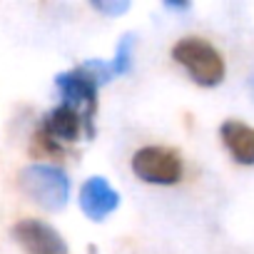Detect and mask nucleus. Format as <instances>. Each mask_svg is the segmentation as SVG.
<instances>
[{
  "label": "nucleus",
  "mask_w": 254,
  "mask_h": 254,
  "mask_svg": "<svg viewBox=\"0 0 254 254\" xmlns=\"http://www.w3.org/2000/svg\"><path fill=\"white\" fill-rule=\"evenodd\" d=\"M18 185L28 199H33L48 212H60L70 199V180L58 165L33 162L20 170Z\"/></svg>",
  "instance_id": "f257e3e1"
},
{
  "label": "nucleus",
  "mask_w": 254,
  "mask_h": 254,
  "mask_svg": "<svg viewBox=\"0 0 254 254\" xmlns=\"http://www.w3.org/2000/svg\"><path fill=\"white\" fill-rule=\"evenodd\" d=\"M172 60L202 87H217L224 80V60L219 50L202 38H182L172 48Z\"/></svg>",
  "instance_id": "f03ea898"
},
{
  "label": "nucleus",
  "mask_w": 254,
  "mask_h": 254,
  "mask_svg": "<svg viewBox=\"0 0 254 254\" xmlns=\"http://www.w3.org/2000/svg\"><path fill=\"white\" fill-rule=\"evenodd\" d=\"M55 87L60 90V97L65 107H70L85 127V137H95V112H97V85L90 80V75L77 65L72 70H65L55 75Z\"/></svg>",
  "instance_id": "7ed1b4c3"
},
{
  "label": "nucleus",
  "mask_w": 254,
  "mask_h": 254,
  "mask_svg": "<svg viewBox=\"0 0 254 254\" xmlns=\"http://www.w3.org/2000/svg\"><path fill=\"white\" fill-rule=\"evenodd\" d=\"M132 172L147 185H177L182 180V157L162 145H147L132 155Z\"/></svg>",
  "instance_id": "20e7f679"
},
{
  "label": "nucleus",
  "mask_w": 254,
  "mask_h": 254,
  "mask_svg": "<svg viewBox=\"0 0 254 254\" xmlns=\"http://www.w3.org/2000/svg\"><path fill=\"white\" fill-rule=\"evenodd\" d=\"M10 234L25 254H70L63 234L43 219H20Z\"/></svg>",
  "instance_id": "39448f33"
},
{
  "label": "nucleus",
  "mask_w": 254,
  "mask_h": 254,
  "mask_svg": "<svg viewBox=\"0 0 254 254\" xmlns=\"http://www.w3.org/2000/svg\"><path fill=\"white\" fill-rule=\"evenodd\" d=\"M80 209L85 212L87 219L92 222H105L117 207H120V194L112 190V185L105 177H90L80 187Z\"/></svg>",
  "instance_id": "423d86ee"
},
{
  "label": "nucleus",
  "mask_w": 254,
  "mask_h": 254,
  "mask_svg": "<svg viewBox=\"0 0 254 254\" xmlns=\"http://www.w3.org/2000/svg\"><path fill=\"white\" fill-rule=\"evenodd\" d=\"M38 130H43L53 142H58L60 147L67 145V142H77L80 135H85V127H82V120L65 105H58L53 107L48 115H43Z\"/></svg>",
  "instance_id": "0eeeda50"
},
{
  "label": "nucleus",
  "mask_w": 254,
  "mask_h": 254,
  "mask_svg": "<svg viewBox=\"0 0 254 254\" xmlns=\"http://www.w3.org/2000/svg\"><path fill=\"white\" fill-rule=\"evenodd\" d=\"M219 137L239 165H254V127L239 120H227L219 127Z\"/></svg>",
  "instance_id": "6e6552de"
},
{
  "label": "nucleus",
  "mask_w": 254,
  "mask_h": 254,
  "mask_svg": "<svg viewBox=\"0 0 254 254\" xmlns=\"http://www.w3.org/2000/svg\"><path fill=\"white\" fill-rule=\"evenodd\" d=\"M132 50H135V35L132 33H125L117 43V50H115V58L110 63V70L112 75H127L132 67Z\"/></svg>",
  "instance_id": "1a4fd4ad"
},
{
  "label": "nucleus",
  "mask_w": 254,
  "mask_h": 254,
  "mask_svg": "<svg viewBox=\"0 0 254 254\" xmlns=\"http://www.w3.org/2000/svg\"><path fill=\"white\" fill-rule=\"evenodd\" d=\"M97 13H102V15H110V18H115V15H122V13H127L130 10V3L127 0H92L90 3Z\"/></svg>",
  "instance_id": "9d476101"
},
{
  "label": "nucleus",
  "mask_w": 254,
  "mask_h": 254,
  "mask_svg": "<svg viewBox=\"0 0 254 254\" xmlns=\"http://www.w3.org/2000/svg\"><path fill=\"white\" fill-rule=\"evenodd\" d=\"M167 8H172V10H187L190 3H167Z\"/></svg>",
  "instance_id": "9b49d317"
},
{
  "label": "nucleus",
  "mask_w": 254,
  "mask_h": 254,
  "mask_svg": "<svg viewBox=\"0 0 254 254\" xmlns=\"http://www.w3.org/2000/svg\"><path fill=\"white\" fill-rule=\"evenodd\" d=\"M249 90H252V95H254V77L249 80Z\"/></svg>",
  "instance_id": "f8f14e48"
}]
</instances>
